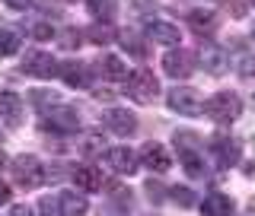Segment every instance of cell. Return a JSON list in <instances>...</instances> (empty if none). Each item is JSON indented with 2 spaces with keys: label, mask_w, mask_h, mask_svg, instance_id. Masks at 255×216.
<instances>
[{
  "label": "cell",
  "mask_w": 255,
  "mask_h": 216,
  "mask_svg": "<svg viewBox=\"0 0 255 216\" xmlns=\"http://www.w3.org/2000/svg\"><path fill=\"white\" fill-rule=\"evenodd\" d=\"M175 153H179V162H182V169H185L191 178H201L204 175V156H201V146H198V134H191V131H179L175 134Z\"/></svg>",
  "instance_id": "cell-1"
},
{
  "label": "cell",
  "mask_w": 255,
  "mask_h": 216,
  "mask_svg": "<svg viewBox=\"0 0 255 216\" xmlns=\"http://www.w3.org/2000/svg\"><path fill=\"white\" fill-rule=\"evenodd\" d=\"M125 92H128V99H134L137 105H153V99L159 95V79L150 73L147 67H137L125 79Z\"/></svg>",
  "instance_id": "cell-2"
},
{
  "label": "cell",
  "mask_w": 255,
  "mask_h": 216,
  "mask_svg": "<svg viewBox=\"0 0 255 216\" xmlns=\"http://www.w3.org/2000/svg\"><path fill=\"white\" fill-rule=\"evenodd\" d=\"M204 115L217 124H233L239 115H243V99L236 92H214L211 99L204 102Z\"/></svg>",
  "instance_id": "cell-3"
},
{
  "label": "cell",
  "mask_w": 255,
  "mask_h": 216,
  "mask_svg": "<svg viewBox=\"0 0 255 216\" xmlns=\"http://www.w3.org/2000/svg\"><path fill=\"white\" fill-rule=\"evenodd\" d=\"M13 181H16V185H19V188H26V191H35L38 185H42V181H45V169H42V162H38V159L35 156H16L13 159Z\"/></svg>",
  "instance_id": "cell-4"
},
{
  "label": "cell",
  "mask_w": 255,
  "mask_h": 216,
  "mask_svg": "<svg viewBox=\"0 0 255 216\" xmlns=\"http://www.w3.org/2000/svg\"><path fill=\"white\" fill-rule=\"evenodd\" d=\"M166 105H169L172 111H179V115L185 118H195L204 111V99L198 89H191V86H175V89L166 92Z\"/></svg>",
  "instance_id": "cell-5"
},
{
  "label": "cell",
  "mask_w": 255,
  "mask_h": 216,
  "mask_svg": "<svg viewBox=\"0 0 255 216\" xmlns=\"http://www.w3.org/2000/svg\"><path fill=\"white\" fill-rule=\"evenodd\" d=\"M163 70H166V76H172V79H188L195 73V54H191L188 48H172L163 58Z\"/></svg>",
  "instance_id": "cell-6"
},
{
  "label": "cell",
  "mask_w": 255,
  "mask_h": 216,
  "mask_svg": "<svg viewBox=\"0 0 255 216\" xmlns=\"http://www.w3.org/2000/svg\"><path fill=\"white\" fill-rule=\"evenodd\" d=\"M22 73L38 76V79H51L54 73H61V67L48 51H26V58H22Z\"/></svg>",
  "instance_id": "cell-7"
},
{
  "label": "cell",
  "mask_w": 255,
  "mask_h": 216,
  "mask_svg": "<svg viewBox=\"0 0 255 216\" xmlns=\"http://www.w3.org/2000/svg\"><path fill=\"white\" fill-rule=\"evenodd\" d=\"M211 153H214V159H217L220 169H230V165L239 162V153H243V146H239L233 137H223V134H217V137L211 140Z\"/></svg>",
  "instance_id": "cell-8"
},
{
  "label": "cell",
  "mask_w": 255,
  "mask_h": 216,
  "mask_svg": "<svg viewBox=\"0 0 255 216\" xmlns=\"http://www.w3.org/2000/svg\"><path fill=\"white\" fill-rule=\"evenodd\" d=\"M45 127H51V131H58V134H74L80 127V118H77L74 108L58 105V108L45 111Z\"/></svg>",
  "instance_id": "cell-9"
},
{
  "label": "cell",
  "mask_w": 255,
  "mask_h": 216,
  "mask_svg": "<svg viewBox=\"0 0 255 216\" xmlns=\"http://www.w3.org/2000/svg\"><path fill=\"white\" fill-rule=\"evenodd\" d=\"M106 165L115 175H134L137 172V156H134L128 146H112L106 153Z\"/></svg>",
  "instance_id": "cell-10"
},
{
  "label": "cell",
  "mask_w": 255,
  "mask_h": 216,
  "mask_svg": "<svg viewBox=\"0 0 255 216\" xmlns=\"http://www.w3.org/2000/svg\"><path fill=\"white\" fill-rule=\"evenodd\" d=\"M198 58H201V64H204V70L207 73H223L227 70V64H230V58H227V51H223L220 45H214V42H204L201 45V51H198Z\"/></svg>",
  "instance_id": "cell-11"
},
{
  "label": "cell",
  "mask_w": 255,
  "mask_h": 216,
  "mask_svg": "<svg viewBox=\"0 0 255 216\" xmlns=\"http://www.w3.org/2000/svg\"><path fill=\"white\" fill-rule=\"evenodd\" d=\"M106 127L112 134H118V137H131V134L137 131V118H134L128 108H112L106 115Z\"/></svg>",
  "instance_id": "cell-12"
},
{
  "label": "cell",
  "mask_w": 255,
  "mask_h": 216,
  "mask_svg": "<svg viewBox=\"0 0 255 216\" xmlns=\"http://www.w3.org/2000/svg\"><path fill=\"white\" fill-rule=\"evenodd\" d=\"M0 118H3L6 127H19L22 124V99L10 89L0 92Z\"/></svg>",
  "instance_id": "cell-13"
},
{
  "label": "cell",
  "mask_w": 255,
  "mask_h": 216,
  "mask_svg": "<svg viewBox=\"0 0 255 216\" xmlns=\"http://www.w3.org/2000/svg\"><path fill=\"white\" fill-rule=\"evenodd\" d=\"M143 35H147V42H156V45H179L182 42L179 29H175L172 22H147V26H143Z\"/></svg>",
  "instance_id": "cell-14"
},
{
  "label": "cell",
  "mask_w": 255,
  "mask_h": 216,
  "mask_svg": "<svg viewBox=\"0 0 255 216\" xmlns=\"http://www.w3.org/2000/svg\"><path fill=\"white\" fill-rule=\"evenodd\" d=\"M140 162H143V169L163 175L166 169H169V153H166L159 143H147V146L140 149Z\"/></svg>",
  "instance_id": "cell-15"
},
{
  "label": "cell",
  "mask_w": 255,
  "mask_h": 216,
  "mask_svg": "<svg viewBox=\"0 0 255 216\" xmlns=\"http://www.w3.org/2000/svg\"><path fill=\"white\" fill-rule=\"evenodd\" d=\"M61 76H64V83H67V86H77V89H83V86H90L93 70H90V64L67 61V64H61Z\"/></svg>",
  "instance_id": "cell-16"
},
{
  "label": "cell",
  "mask_w": 255,
  "mask_h": 216,
  "mask_svg": "<svg viewBox=\"0 0 255 216\" xmlns=\"http://www.w3.org/2000/svg\"><path fill=\"white\" fill-rule=\"evenodd\" d=\"M201 213L204 216H230L233 213V197L223 194V191H211L201 201Z\"/></svg>",
  "instance_id": "cell-17"
},
{
  "label": "cell",
  "mask_w": 255,
  "mask_h": 216,
  "mask_svg": "<svg viewBox=\"0 0 255 216\" xmlns=\"http://www.w3.org/2000/svg\"><path fill=\"white\" fill-rule=\"evenodd\" d=\"M74 181L83 194H96L102 188V172L93 169V165H80V169H74Z\"/></svg>",
  "instance_id": "cell-18"
},
{
  "label": "cell",
  "mask_w": 255,
  "mask_h": 216,
  "mask_svg": "<svg viewBox=\"0 0 255 216\" xmlns=\"http://www.w3.org/2000/svg\"><path fill=\"white\" fill-rule=\"evenodd\" d=\"M188 26L198 32V35H211L214 29H217V13L211 10H191L188 13Z\"/></svg>",
  "instance_id": "cell-19"
},
{
  "label": "cell",
  "mask_w": 255,
  "mask_h": 216,
  "mask_svg": "<svg viewBox=\"0 0 255 216\" xmlns=\"http://www.w3.org/2000/svg\"><path fill=\"white\" fill-rule=\"evenodd\" d=\"M58 201H61L64 216H83L86 210H90L86 197H83V194H74V191H61V194H58Z\"/></svg>",
  "instance_id": "cell-20"
},
{
  "label": "cell",
  "mask_w": 255,
  "mask_h": 216,
  "mask_svg": "<svg viewBox=\"0 0 255 216\" xmlns=\"http://www.w3.org/2000/svg\"><path fill=\"white\" fill-rule=\"evenodd\" d=\"M99 70H102V76H109V79H128L131 76L128 67H125V61L115 58V54H106V58L99 61Z\"/></svg>",
  "instance_id": "cell-21"
},
{
  "label": "cell",
  "mask_w": 255,
  "mask_h": 216,
  "mask_svg": "<svg viewBox=\"0 0 255 216\" xmlns=\"http://www.w3.org/2000/svg\"><path fill=\"white\" fill-rule=\"evenodd\" d=\"M86 6H90V13L99 22H109L112 16H115V10H118V0H86Z\"/></svg>",
  "instance_id": "cell-22"
},
{
  "label": "cell",
  "mask_w": 255,
  "mask_h": 216,
  "mask_svg": "<svg viewBox=\"0 0 255 216\" xmlns=\"http://www.w3.org/2000/svg\"><path fill=\"white\" fill-rule=\"evenodd\" d=\"M19 51V35L13 29H0V58H10Z\"/></svg>",
  "instance_id": "cell-23"
},
{
  "label": "cell",
  "mask_w": 255,
  "mask_h": 216,
  "mask_svg": "<svg viewBox=\"0 0 255 216\" xmlns=\"http://www.w3.org/2000/svg\"><path fill=\"white\" fill-rule=\"evenodd\" d=\"M83 35H86V38H93L96 45H109L112 38H115V32H112L109 26H93V29H86Z\"/></svg>",
  "instance_id": "cell-24"
},
{
  "label": "cell",
  "mask_w": 255,
  "mask_h": 216,
  "mask_svg": "<svg viewBox=\"0 0 255 216\" xmlns=\"http://www.w3.org/2000/svg\"><path fill=\"white\" fill-rule=\"evenodd\" d=\"M38 213H42V216H64L58 194H54V197H42V201H38Z\"/></svg>",
  "instance_id": "cell-25"
},
{
  "label": "cell",
  "mask_w": 255,
  "mask_h": 216,
  "mask_svg": "<svg viewBox=\"0 0 255 216\" xmlns=\"http://www.w3.org/2000/svg\"><path fill=\"white\" fill-rule=\"evenodd\" d=\"M32 102H35L38 108H48V105L58 108V105H61V99H58L54 92H48V89H35V92H32Z\"/></svg>",
  "instance_id": "cell-26"
},
{
  "label": "cell",
  "mask_w": 255,
  "mask_h": 216,
  "mask_svg": "<svg viewBox=\"0 0 255 216\" xmlns=\"http://www.w3.org/2000/svg\"><path fill=\"white\" fill-rule=\"evenodd\" d=\"M172 201L179 204V207H191V204H195V197H191L188 188H172Z\"/></svg>",
  "instance_id": "cell-27"
},
{
  "label": "cell",
  "mask_w": 255,
  "mask_h": 216,
  "mask_svg": "<svg viewBox=\"0 0 255 216\" xmlns=\"http://www.w3.org/2000/svg\"><path fill=\"white\" fill-rule=\"evenodd\" d=\"M122 38H125V42H122L125 48H131V51H134V54H137V58H143V45L137 42V38H134V35H128V32H125V35H122Z\"/></svg>",
  "instance_id": "cell-28"
},
{
  "label": "cell",
  "mask_w": 255,
  "mask_h": 216,
  "mask_svg": "<svg viewBox=\"0 0 255 216\" xmlns=\"http://www.w3.org/2000/svg\"><path fill=\"white\" fill-rule=\"evenodd\" d=\"M80 35H83V32H64V35H61L64 42H61V45H64V48H74V45H80Z\"/></svg>",
  "instance_id": "cell-29"
},
{
  "label": "cell",
  "mask_w": 255,
  "mask_h": 216,
  "mask_svg": "<svg viewBox=\"0 0 255 216\" xmlns=\"http://www.w3.org/2000/svg\"><path fill=\"white\" fill-rule=\"evenodd\" d=\"M83 153H99V134H90V137H86Z\"/></svg>",
  "instance_id": "cell-30"
},
{
  "label": "cell",
  "mask_w": 255,
  "mask_h": 216,
  "mask_svg": "<svg viewBox=\"0 0 255 216\" xmlns=\"http://www.w3.org/2000/svg\"><path fill=\"white\" fill-rule=\"evenodd\" d=\"M243 76H255V58H243Z\"/></svg>",
  "instance_id": "cell-31"
},
{
  "label": "cell",
  "mask_w": 255,
  "mask_h": 216,
  "mask_svg": "<svg viewBox=\"0 0 255 216\" xmlns=\"http://www.w3.org/2000/svg\"><path fill=\"white\" fill-rule=\"evenodd\" d=\"M10 216H32V210H29L26 204H16L13 210H10Z\"/></svg>",
  "instance_id": "cell-32"
},
{
  "label": "cell",
  "mask_w": 255,
  "mask_h": 216,
  "mask_svg": "<svg viewBox=\"0 0 255 216\" xmlns=\"http://www.w3.org/2000/svg\"><path fill=\"white\" fill-rule=\"evenodd\" d=\"M147 191H150V197H153V201H159V197H163V188L153 185V181H147Z\"/></svg>",
  "instance_id": "cell-33"
},
{
  "label": "cell",
  "mask_w": 255,
  "mask_h": 216,
  "mask_svg": "<svg viewBox=\"0 0 255 216\" xmlns=\"http://www.w3.org/2000/svg\"><path fill=\"white\" fill-rule=\"evenodd\" d=\"M3 3H6V6H13V10H26L32 0H3Z\"/></svg>",
  "instance_id": "cell-34"
},
{
  "label": "cell",
  "mask_w": 255,
  "mask_h": 216,
  "mask_svg": "<svg viewBox=\"0 0 255 216\" xmlns=\"http://www.w3.org/2000/svg\"><path fill=\"white\" fill-rule=\"evenodd\" d=\"M6 201H10V185L0 181V204H6Z\"/></svg>",
  "instance_id": "cell-35"
},
{
  "label": "cell",
  "mask_w": 255,
  "mask_h": 216,
  "mask_svg": "<svg viewBox=\"0 0 255 216\" xmlns=\"http://www.w3.org/2000/svg\"><path fill=\"white\" fill-rule=\"evenodd\" d=\"M35 35L38 38H51V26H35Z\"/></svg>",
  "instance_id": "cell-36"
},
{
  "label": "cell",
  "mask_w": 255,
  "mask_h": 216,
  "mask_svg": "<svg viewBox=\"0 0 255 216\" xmlns=\"http://www.w3.org/2000/svg\"><path fill=\"white\" fill-rule=\"evenodd\" d=\"M99 216H125L122 210H112V207H106V210H99Z\"/></svg>",
  "instance_id": "cell-37"
},
{
  "label": "cell",
  "mask_w": 255,
  "mask_h": 216,
  "mask_svg": "<svg viewBox=\"0 0 255 216\" xmlns=\"http://www.w3.org/2000/svg\"><path fill=\"white\" fill-rule=\"evenodd\" d=\"M3 165H6V156H3V149H0V169H3Z\"/></svg>",
  "instance_id": "cell-38"
},
{
  "label": "cell",
  "mask_w": 255,
  "mask_h": 216,
  "mask_svg": "<svg viewBox=\"0 0 255 216\" xmlns=\"http://www.w3.org/2000/svg\"><path fill=\"white\" fill-rule=\"evenodd\" d=\"M252 38H255V26H252Z\"/></svg>",
  "instance_id": "cell-39"
},
{
  "label": "cell",
  "mask_w": 255,
  "mask_h": 216,
  "mask_svg": "<svg viewBox=\"0 0 255 216\" xmlns=\"http://www.w3.org/2000/svg\"><path fill=\"white\" fill-rule=\"evenodd\" d=\"M252 140H255V131H252Z\"/></svg>",
  "instance_id": "cell-40"
},
{
  "label": "cell",
  "mask_w": 255,
  "mask_h": 216,
  "mask_svg": "<svg viewBox=\"0 0 255 216\" xmlns=\"http://www.w3.org/2000/svg\"><path fill=\"white\" fill-rule=\"evenodd\" d=\"M0 143H3V137H0Z\"/></svg>",
  "instance_id": "cell-41"
},
{
  "label": "cell",
  "mask_w": 255,
  "mask_h": 216,
  "mask_svg": "<svg viewBox=\"0 0 255 216\" xmlns=\"http://www.w3.org/2000/svg\"><path fill=\"white\" fill-rule=\"evenodd\" d=\"M252 3H255V0H252Z\"/></svg>",
  "instance_id": "cell-42"
}]
</instances>
